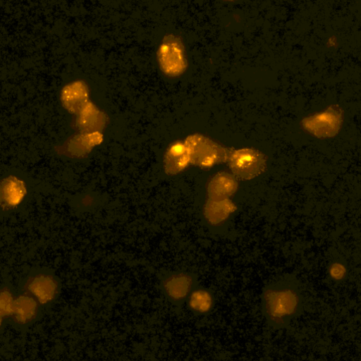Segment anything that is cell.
Here are the masks:
<instances>
[{"label":"cell","mask_w":361,"mask_h":361,"mask_svg":"<svg viewBox=\"0 0 361 361\" xmlns=\"http://www.w3.org/2000/svg\"><path fill=\"white\" fill-rule=\"evenodd\" d=\"M346 273L345 267L340 263L333 264L329 269V274L332 279L335 280H341Z\"/></svg>","instance_id":"18"},{"label":"cell","mask_w":361,"mask_h":361,"mask_svg":"<svg viewBox=\"0 0 361 361\" xmlns=\"http://www.w3.org/2000/svg\"><path fill=\"white\" fill-rule=\"evenodd\" d=\"M2 318H3V317L1 315H0V325H1V324H2Z\"/></svg>","instance_id":"19"},{"label":"cell","mask_w":361,"mask_h":361,"mask_svg":"<svg viewBox=\"0 0 361 361\" xmlns=\"http://www.w3.org/2000/svg\"><path fill=\"white\" fill-rule=\"evenodd\" d=\"M185 144L189 151L190 162L202 167H211L225 162L231 152L228 149L200 135L189 137Z\"/></svg>","instance_id":"2"},{"label":"cell","mask_w":361,"mask_h":361,"mask_svg":"<svg viewBox=\"0 0 361 361\" xmlns=\"http://www.w3.org/2000/svg\"><path fill=\"white\" fill-rule=\"evenodd\" d=\"M56 288L57 286L55 281L51 277L44 276L35 279L29 286L30 290L38 298L42 304L53 300Z\"/></svg>","instance_id":"13"},{"label":"cell","mask_w":361,"mask_h":361,"mask_svg":"<svg viewBox=\"0 0 361 361\" xmlns=\"http://www.w3.org/2000/svg\"><path fill=\"white\" fill-rule=\"evenodd\" d=\"M157 56L161 70L166 75L178 76L187 69L185 47L179 38L173 35L165 37Z\"/></svg>","instance_id":"4"},{"label":"cell","mask_w":361,"mask_h":361,"mask_svg":"<svg viewBox=\"0 0 361 361\" xmlns=\"http://www.w3.org/2000/svg\"><path fill=\"white\" fill-rule=\"evenodd\" d=\"M37 306L34 299L22 296L14 301L13 314H16L18 322L26 323L35 315Z\"/></svg>","instance_id":"15"},{"label":"cell","mask_w":361,"mask_h":361,"mask_svg":"<svg viewBox=\"0 0 361 361\" xmlns=\"http://www.w3.org/2000/svg\"><path fill=\"white\" fill-rule=\"evenodd\" d=\"M229 1H233V0H229Z\"/></svg>","instance_id":"20"},{"label":"cell","mask_w":361,"mask_h":361,"mask_svg":"<svg viewBox=\"0 0 361 361\" xmlns=\"http://www.w3.org/2000/svg\"><path fill=\"white\" fill-rule=\"evenodd\" d=\"M194 278L186 273H177L165 278L162 288L167 298L174 302H180L187 299L194 286Z\"/></svg>","instance_id":"6"},{"label":"cell","mask_w":361,"mask_h":361,"mask_svg":"<svg viewBox=\"0 0 361 361\" xmlns=\"http://www.w3.org/2000/svg\"><path fill=\"white\" fill-rule=\"evenodd\" d=\"M343 123V110L337 105H331L325 111L305 118L303 128L318 138L332 137L338 134Z\"/></svg>","instance_id":"5"},{"label":"cell","mask_w":361,"mask_h":361,"mask_svg":"<svg viewBox=\"0 0 361 361\" xmlns=\"http://www.w3.org/2000/svg\"><path fill=\"white\" fill-rule=\"evenodd\" d=\"M264 313L274 326L288 323L300 305V293L294 285L280 282L267 287L262 295Z\"/></svg>","instance_id":"1"},{"label":"cell","mask_w":361,"mask_h":361,"mask_svg":"<svg viewBox=\"0 0 361 361\" xmlns=\"http://www.w3.org/2000/svg\"><path fill=\"white\" fill-rule=\"evenodd\" d=\"M88 90L81 81L73 82L62 91L61 100L65 108L73 114H79L88 103Z\"/></svg>","instance_id":"8"},{"label":"cell","mask_w":361,"mask_h":361,"mask_svg":"<svg viewBox=\"0 0 361 361\" xmlns=\"http://www.w3.org/2000/svg\"><path fill=\"white\" fill-rule=\"evenodd\" d=\"M23 180L11 176L0 182V207L8 210L18 207L27 195Z\"/></svg>","instance_id":"7"},{"label":"cell","mask_w":361,"mask_h":361,"mask_svg":"<svg viewBox=\"0 0 361 361\" xmlns=\"http://www.w3.org/2000/svg\"><path fill=\"white\" fill-rule=\"evenodd\" d=\"M238 209L229 199L214 200L209 199L204 209V216L212 226H218L226 221Z\"/></svg>","instance_id":"11"},{"label":"cell","mask_w":361,"mask_h":361,"mask_svg":"<svg viewBox=\"0 0 361 361\" xmlns=\"http://www.w3.org/2000/svg\"><path fill=\"white\" fill-rule=\"evenodd\" d=\"M189 305L195 312L200 313L208 312L213 306L212 295L206 290H197L190 295Z\"/></svg>","instance_id":"16"},{"label":"cell","mask_w":361,"mask_h":361,"mask_svg":"<svg viewBox=\"0 0 361 361\" xmlns=\"http://www.w3.org/2000/svg\"><path fill=\"white\" fill-rule=\"evenodd\" d=\"M233 176L240 180H251L267 169V157L260 151L244 148L231 151L228 159Z\"/></svg>","instance_id":"3"},{"label":"cell","mask_w":361,"mask_h":361,"mask_svg":"<svg viewBox=\"0 0 361 361\" xmlns=\"http://www.w3.org/2000/svg\"><path fill=\"white\" fill-rule=\"evenodd\" d=\"M102 136L97 132L84 133L71 140L68 150L74 155H83L101 142Z\"/></svg>","instance_id":"14"},{"label":"cell","mask_w":361,"mask_h":361,"mask_svg":"<svg viewBox=\"0 0 361 361\" xmlns=\"http://www.w3.org/2000/svg\"><path fill=\"white\" fill-rule=\"evenodd\" d=\"M79 114L78 126L84 133H94L104 124L105 116L91 103H87Z\"/></svg>","instance_id":"12"},{"label":"cell","mask_w":361,"mask_h":361,"mask_svg":"<svg viewBox=\"0 0 361 361\" xmlns=\"http://www.w3.org/2000/svg\"><path fill=\"white\" fill-rule=\"evenodd\" d=\"M238 189L237 178L233 175L220 172L213 178L209 184L208 189L209 199L214 200L229 199Z\"/></svg>","instance_id":"9"},{"label":"cell","mask_w":361,"mask_h":361,"mask_svg":"<svg viewBox=\"0 0 361 361\" xmlns=\"http://www.w3.org/2000/svg\"><path fill=\"white\" fill-rule=\"evenodd\" d=\"M190 162V154L185 143L176 142L169 146L164 159L167 173H177L185 169Z\"/></svg>","instance_id":"10"},{"label":"cell","mask_w":361,"mask_h":361,"mask_svg":"<svg viewBox=\"0 0 361 361\" xmlns=\"http://www.w3.org/2000/svg\"><path fill=\"white\" fill-rule=\"evenodd\" d=\"M14 300L8 291L0 293V315L2 317L13 314Z\"/></svg>","instance_id":"17"}]
</instances>
